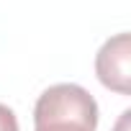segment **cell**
<instances>
[{
  "label": "cell",
  "instance_id": "cell-2",
  "mask_svg": "<svg viewBox=\"0 0 131 131\" xmlns=\"http://www.w3.org/2000/svg\"><path fill=\"white\" fill-rule=\"evenodd\" d=\"M95 72H98V80L121 93V95H128L131 85V39L128 34H116L113 39H108L98 57H95Z\"/></svg>",
  "mask_w": 131,
  "mask_h": 131
},
{
  "label": "cell",
  "instance_id": "cell-1",
  "mask_svg": "<svg viewBox=\"0 0 131 131\" xmlns=\"http://www.w3.org/2000/svg\"><path fill=\"white\" fill-rule=\"evenodd\" d=\"M98 103L72 82L46 88L34 105V131H95Z\"/></svg>",
  "mask_w": 131,
  "mask_h": 131
},
{
  "label": "cell",
  "instance_id": "cell-3",
  "mask_svg": "<svg viewBox=\"0 0 131 131\" xmlns=\"http://www.w3.org/2000/svg\"><path fill=\"white\" fill-rule=\"evenodd\" d=\"M0 131H18V121H16V113L0 103Z\"/></svg>",
  "mask_w": 131,
  "mask_h": 131
}]
</instances>
